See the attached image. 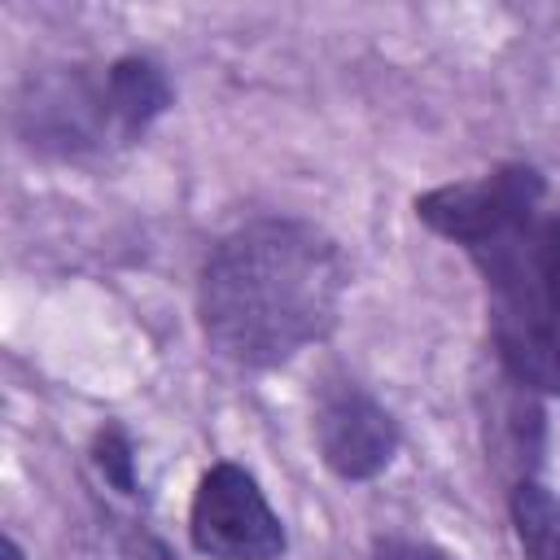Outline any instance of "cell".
<instances>
[{
	"label": "cell",
	"mask_w": 560,
	"mask_h": 560,
	"mask_svg": "<svg viewBox=\"0 0 560 560\" xmlns=\"http://www.w3.org/2000/svg\"><path fill=\"white\" fill-rule=\"evenodd\" d=\"M534 166L508 162L416 197V219L455 241L486 284L503 372L560 398V210Z\"/></svg>",
	"instance_id": "6da1fadb"
},
{
	"label": "cell",
	"mask_w": 560,
	"mask_h": 560,
	"mask_svg": "<svg viewBox=\"0 0 560 560\" xmlns=\"http://www.w3.org/2000/svg\"><path fill=\"white\" fill-rule=\"evenodd\" d=\"M109 83H114V101H118V114H122V127L131 140H140L149 131V122L162 118L171 105V83H166L162 66H153L149 57L109 61Z\"/></svg>",
	"instance_id": "8992f818"
},
{
	"label": "cell",
	"mask_w": 560,
	"mask_h": 560,
	"mask_svg": "<svg viewBox=\"0 0 560 560\" xmlns=\"http://www.w3.org/2000/svg\"><path fill=\"white\" fill-rule=\"evenodd\" d=\"M18 122L26 144L52 149V153H83V149H105V144H131L109 66L101 70H57L31 83L26 101L18 105Z\"/></svg>",
	"instance_id": "3957f363"
},
{
	"label": "cell",
	"mask_w": 560,
	"mask_h": 560,
	"mask_svg": "<svg viewBox=\"0 0 560 560\" xmlns=\"http://www.w3.org/2000/svg\"><path fill=\"white\" fill-rule=\"evenodd\" d=\"M315 446L319 459L341 481H372L398 455V420L354 381H332L315 402Z\"/></svg>",
	"instance_id": "5b68a950"
},
{
	"label": "cell",
	"mask_w": 560,
	"mask_h": 560,
	"mask_svg": "<svg viewBox=\"0 0 560 560\" xmlns=\"http://www.w3.org/2000/svg\"><path fill=\"white\" fill-rule=\"evenodd\" d=\"M368 560H451V556H442L438 547H424V542L385 538V542H376V547H372V556H368Z\"/></svg>",
	"instance_id": "9c48e42d"
},
{
	"label": "cell",
	"mask_w": 560,
	"mask_h": 560,
	"mask_svg": "<svg viewBox=\"0 0 560 560\" xmlns=\"http://www.w3.org/2000/svg\"><path fill=\"white\" fill-rule=\"evenodd\" d=\"M92 459L96 468L105 472V481L118 490V494H136V455H131V442L118 424H105L92 442Z\"/></svg>",
	"instance_id": "ba28073f"
},
{
	"label": "cell",
	"mask_w": 560,
	"mask_h": 560,
	"mask_svg": "<svg viewBox=\"0 0 560 560\" xmlns=\"http://www.w3.org/2000/svg\"><path fill=\"white\" fill-rule=\"evenodd\" d=\"M0 560H26V551L18 547V538L4 534V542H0Z\"/></svg>",
	"instance_id": "30bf717a"
},
{
	"label": "cell",
	"mask_w": 560,
	"mask_h": 560,
	"mask_svg": "<svg viewBox=\"0 0 560 560\" xmlns=\"http://www.w3.org/2000/svg\"><path fill=\"white\" fill-rule=\"evenodd\" d=\"M508 512L525 560H560V494H551L534 477H521L512 486Z\"/></svg>",
	"instance_id": "52a82bcc"
},
{
	"label": "cell",
	"mask_w": 560,
	"mask_h": 560,
	"mask_svg": "<svg viewBox=\"0 0 560 560\" xmlns=\"http://www.w3.org/2000/svg\"><path fill=\"white\" fill-rule=\"evenodd\" d=\"M192 547L210 560H276L284 551V525L271 512L249 468L223 459L210 464L192 490L188 512Z\"/></svg>",
	"instance_id": "277c9868"
},
{
	"label": "cell",
	"mask_w": 560,
	"mask_h": 560,
	"mask_svg": "<svg viewBox=\"0 0 560 560\" xmlns=\"http://www.w3.org/2000/svg\"><path fill=\"white\" fill-rule=\"evenodd\" d=\"M346 280V258L328 232L306 219H254L201 262V332L214 354L241 368L289 363L332 332Z\"/></svg>",
	"instance_id": "7a4b0ae2"
}]
</instances>
